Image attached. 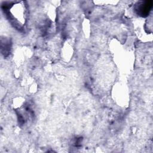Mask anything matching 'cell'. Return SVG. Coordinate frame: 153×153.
<instances>
[{
	"label": "cell",
	"mask_w": 153,
	"mask_h": 153,
	"mask_svg": "<svg viewBox=\"0 0 153 153\" xmlns=\"http://www.w3.org/2000/svg\"><path fill=\"white\" fill-rule=\"evenodd\" d=\"M152 7V2L147 1L141 2L136 6V11L137 13L142 17H145L149 15L150 11Z\"/></svg>",
	"instance_id": "1"
}]
</instances>
